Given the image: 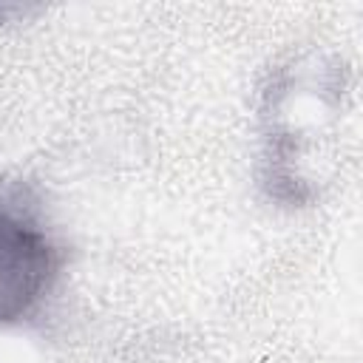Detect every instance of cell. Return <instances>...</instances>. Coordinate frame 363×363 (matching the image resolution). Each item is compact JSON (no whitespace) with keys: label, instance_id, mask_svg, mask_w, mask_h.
I'll return each instance as SVG.
<instances>
[{"label":"cell","instance_id":"obj_1","mask_svg":"<svg viewBox=\"0 0 363 363\" xmlns=\"http://www.w3.org/2000/svg\"><path fill=\"white\" fill-rule=\"evenodd\" d=\"M60 269V255L40 224L0 199V323L34 312Z\"/></svg>","mask_w":363,"mask_h":363}]
</instances>
